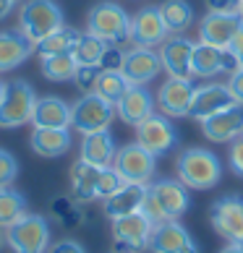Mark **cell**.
I'll use <instances>...</instances> for the list:
<instances>
[{
  "label": "cell",
  "mask_w": 243,
  "mask_h": 253,
  "mask_svg": "<svg viewBox=\"0 0 243 253\" xmlns=\"http://www.w3.org/2000/svg\"><path fill=\"white\" fill-rule=\"evenodd\" d=\"M191 206V193L189 188L181 183V180H157V183H149L146 185V196L142 201V211L144 217L152 222V224H160V222H170V219H178L189 211Z\"/></svg>",
  "instance_id": "obj_1"
},
{
  "label": "cell",
  "mask_w": 243,
  "mask_h": 253,
  "mask_svg": "<svg viewBox=\"0 0 243 253\" xmlns=\"http://www.w3.org/2000/svg\"><path fill=\"white\" fill-rule=\"evenodd\" d=\"M87 32L107 44L131 42V16L118 3H97L87 16Z\"/></svg>",
  "instance_id": "obj_4"
},
{
  "label": "cell",
  "mask_w": 243,
  "mask_h": 253,
  "mask_svg": "<svg viewBox=\"0 0 243 253\" xmlns=\"http://www.w3.org/2000/svg\"><path fill=\"white\" fill-rule=\"evenodd\" d=\"M37 105V94L29 81L16 79L5 86V94L0 99V128H21L32 123Z\"/></svg>",
  "instance_id": "obj_6"
},
{
  "label": "cell",
  "mask_w": 243,
  "mask_h": 253,
  "mask_svg": "<svg viewBox=\"0 0 243 253\" xmlns=\"http://www.w3.org/2000/svg\"><path fill=\"white\" fill-rule=\"evenodd\" d=\"M113 167L126 183H136V185H149L157 170V157L149 154L142 144H126L118 149Z\"/></svg>",
  "instance_id": "obj_8"
},
{
  "label": "cell",
  "mask_w": 243,
  "mask_h": 253,
  "mask_svg": "<svg viewBox=\"0 0 243 253\" xmlns=\"http://www.w3.org/2000/svg\"><path fill=\"white\" fill-rule=\"evenodd\" d=\"M5 243L13 253H48L50 224L42 214H24L16 224L5 230Z\"/></svg>",
  "instance_id": "obj_5"
},
{
  "label": "cell",
  "mask_w": 243,
  "mask_h": 253,
  "mask_svg": "<svg viewBox=\"0 0 243 253\" xmlns=\"http://www.w3.org/2000/svg\"><path fill=\"white\" fill-rule=\"evenodd\" d=\"M228 47L233 50V55H236V58H238V63H241V68H243V26H241V29H238V34L233 37V42L228 44Z\"/></svg>",
  "instance_id": "obj_44"
},
{
  "label": "cell",
  "mask_w": 243,
  "mask_h": 253,
  "mask_svg": "<svg viewBox=\"0 0 243 253\" xmlns=\"http://www.w3.org/2000/svg\"><path fill=\"white\" fill-rule=\"evenodd\" d=\"M99 65H79L76 73H73V84H76V89H81L84 94H89V91H95L97 86V79H99Z\"/></svg>",
  "instance_id": "obj_36"
},
{
  "label": "cell",
  "mask_w": 243,
  "mask_h": 253,
  "mask_svg": "<svg viewBox=\"0 0 243 253\" xmlns=\"http://www.w3.org/2000/svg\"><path fill=\"white\" fill-rule=\"evenodd\" d=\"M16 3H18V0H0V21H3V18L13 11Z\"/></svg>",
  "instance_id": "obj_45"
},
{
  "label": "cell",
  "mask_w": 243,
  "mask_h": 253,
  "mask_svg": "<svg viewBox=\"0 0 243 253\" xmlns=\"http://www.w3.org/2000/svg\"><path fill=\"white\" fill-rule=\"evenodd\" d=\"M241 18H243V0H241Z\"/></svg>",
  "instance_id": "obj_50"
},
{
  "label": "cell",
  "mask_w": 243,
  "mask_h": 253,
  "mask_svg": "<svg viewBox=\"0 0 243 253\" xmlns=\"http://www.w3.org/2000/svg\"><path fill=\"white\" fill-rule=\"evenodd\" d=\"M167 37H170V29L165 26L157 5H146L131 18V42H134V47H160Z\"/></svg>",
  "instance_id": "obj_13"
},
{
  "label": "cell",
  "mask_w": 243,
  "mask_h": 253,
  "mask_svg": "<svg viewBox=\"0 0 243 253\" xmlns=\"http://www.w3.org/2000/svg\"><path fill=\"white\" fill-rule=\"evenodd\" d=\"M34 128H68L71 126V105L60 97H37Z\"/></svg>",
  "instance_id": "obj_23"
},
{
  "label": "cell",
  "mask_w": 243,
  "mask_h": 253,
  "mask_svg": "<svg viewBox=\"0 0 243 253\" xmlns=\"http://www.w3.org/2000/svg\"><path fill=\"white\" fill-rule=\"evenodd\" d=\"M194 44L189 37L183 34H173L160 44V60H162V71H167V76L173 79H194L191 71V55H194Z\"/></svg>",
  "instance_id": "obj_14"
},
{
  "label": "cell",
  "mask_w": 243,
  "mask_h": 253,
  "mask_svg": "<svg viewBox=\"0 0 243 253\" xmlns=\"http://www.w3.org/2000/svg\"><path fill=\"white\" fill-rule=\"evenodd\" d=\"M228 107H236V97L230 94V86L228 84H204L194 91V102H191V110H189V118L194 120H207L217 112L228 110Z\"/></svg>",
  "instance_id": "obj_15"
},
{
  "label": "cell",
  "mask_w": 243,
  "mask_h": 253,
  "mask_svg": "<svg viewBox=\"0 0 243 253\" xmlns=\"http://www.w3.org/2000/svg\"><path fill=\"white\" fill-rule=\"evenodd\" d=\"M18 175V162L11 152L0 149V188H11Z\"/></svg>",
  "instance_id": "obj_37"
},
{
  "label": "cell",
  "mask_w": 243,
  "mask_h": 253,
  "mask_svg": "<svg viewBox=\"0 0 243 253\" xmlns=\"http://www.w3.org/2000/svg\"><path fill=\"white\" fill-rule=\"evenodd\" d=\"M115 118V105H110L102 97H97L95 91L81 94L71 105V126L79 130L81 136L87 133H97V130H107L110 123Z\"/></svg>",
  "instance_id": "obj_7"
},
{
  "label": "cell",
  "mask_w": 243,
  "mask_h": 253,
  "mask_svg": "<svg viewBox=\"0 0 243 253\" xmlns=\"http://www.w3.org/2000/svg\"><path fill=\"white\" fill-rule=\"evenodd\" d=\"M178 180L189 191H209L222 180V165L220 157L209 149L194 146L186 149L178 157Z\"/></svg>",
  "instance_id": "obj_2"
},
{
  "label": "cell",
  "mask_w": 243,
  "mask_h": 253,
  "mask_svg": "<svg viewBox=\"0 0 243 253\" xmlns=\"http://www.w3.org/2000/svg\"><path fill=\"white\" fill-rule=\"evenodd\" d=\"M5 86H8V84H3V81H0V99H3V94H5Z\"/></svg>",
  "instance_id": "obj_49"
},
{
  "label": "cell",
  "mask_w": 243,
  "mask_h": 253,
  "mask_svg": "<svg viewBox=\"0 0 243 253\" xmlns=\"http://www.w3.org/2000/svg\"><path fill=\"white\" fill-rule=\"evenodd\" d=\"M209 219L217 235L228 243H243V196L230 193L212 204Z\"/></svg>",
  "instance_id": "obj_11"
},
{
  "label": "cell",
  "mask_w": 243,
  "mask_h": 253,
  "mask_svg": "<svg viewBox=\"0 0 243 253\" xmlns=\"http://www.w3.org/2000/svg\"><path fill=\"white\" fill-rule=\"evenodd\" d=\"M63 21V11L55 0H26L18 13V32H21L29 42H42L45 37L58 32Z\"/></svg>",
  "instance_id": "obj_3"
},
{
  "label": "cell",
  "mask_w": 243,
  "mask_h": 253,
  "mask_svg": "<svg viewBox=\"0 0 243 253\" xmlns=\"http://www.w3.org/2000/svg\"><path fill=\"white\" fill-rule=\"evenodd\" d=\"M228 86H230V94L236 97V105L243 107V68H238L236 73H230Z\"/></svg>",
  "instance_id": "obj_42"
},
{
  "label": "cell",
  "mask_w": 243,
  "mask_h": 253,
  "mask_svg": "<svg viewBox=\"0 0 243 253\" xmlns=\"http://www.w3.org/2000/svg\"><path fill=\"white\" fill-rule=\"evenodd\" d=\"M131 84L126 81V76L120 71H102L99 79H97V86H95V94L102 97L105 102H110V105H118L120 97L128 91Z\"/></svg>",
  "instance_id": "obj_31"
},
{
  "label": "cell",
  "mask_w": 243,
  "mask_h": 253,
  "mask_svg": "<svg viewBox=\"0 0 243 253\" xmlns=\"http://www.w3.org/2000/svg\"><path fill=\"white\" fill-rule=\"evenodd\" d=\"M105 47H107L105 40H99L92 32H87L79 37L76 47H73V58H76L79 65H99V58L105 52Z\"/></svg>",
  "instance_id": "obj_33"
},
{
  "label": "cell",
  "mask_w": 243,
  "mask_h": 253,
  "mask_svg": "<svg viewBox=\"0 0 243 253\" xmlns=\"http://www.w3.org/2000/svg\"><path fill=\"white\" fill-rule=\"evenodd\" d=\"M191 71L199 79H212L222 73V47H214L207 42H196L191 55Z\"/></svg>",
  "instance_id": "obj_27"
},
{
  "label": "cell",
  "mask_w": 243,
  "mask_h": 253,
  "mask_svg": "<svg viewBox=\"0 0 243 253\" xmlns=\"http://www.w3.org/2000/svg\"><path fill=\"white\" fill-rule=\"evenodd\" d=\"M50 214L63 224L65 230L79 227L81 219H84V214L79 209V204L73 201V196H55V199L50 201Z\"/></svg>",
  "instance_id": "obj_34"
},
{
  "label": "cell",
  "mask_w": 243,
  "mask_h": 253,
  "mask_svg": "<svg viewBox=\"0 0 243 253\" xmlns=\"http://www.w3.org/2000/svg\"><path fill=\"white\" fill-rule=\"evenodd\" d=\"M230 167L238 177H243V136L230 141Z\"/></svg>",
  "instance_id": "obj_40"
},
{
  "label": "cell",
  "mask_w": 243,
  "mask_h": 253,
  "mask_svg": "<svg viewBox=\"0 0 243 253\" xmlns=\"http://www.w3.org/2000/svg\"><path fill=\"white\" fill-rule=\"evenodd\" d=\"M123 58L126 52L120 50V44H107L99 58V71H120L123 68Z\"/></svg>",
  "instance_id": "obj_38"
},
{
  "label": "cell",
  "mask_w": 243,
  "mask_h": 253,
  "mask_svg": "<svg viewBox=\"0 0 243 253\" xmlns=\"http://www.w3.org/2000/svg\"><path fill=\"white\" fill-rule=\"evenodd\" d=\"M181 253H201V251L196 248V243H191V246H186V248H183Z\"/></svg>",
  "instance_id": "obj_47"
},
{
  "label": "cell",
  "mask_w": 243,
  "mask_h": 253,
  "mask_svg": "<svg viewBox=\"0 0 243 253\" xmlns=\"http://www.w3.org/2000/svg\"><path fill=\"white\" fill-rule=\"evenodd\" d=\"M160 71L162 60L154 47H131L123 58V68H120V73L126 76L131 86H146L157 79Z\"/></svg>",
  "instance_id": "obj_12"
},
{
  "label": "cell",
  "mask_w": 243,
  "mask_h": 253,
  "mask_svg": "<svg viewBox=\"0 0 243 253\" xmlns=\"http://www.w3.org/2000/svg\"><path fill=\"white\" fill-rule=\"evenodd\" d=\"M181 136L175 126L170 123V118L167 115H149L144 123L136 126V144H142L149 154L154 157H162L167 152H173L175 146H178Z\"/></svg>",
  "instance_id": "obj_10"
},
{
  "label": "cell",
  "mask_w": 243,
  "mask_h": 253,
  "mask_svg": "<svg viewBox=\"0 0 243 253\" xmlns=\"http://www.w3.org/2000/svg\"><path fill=\"white\" fill-rule=\"evenodd\" d=\"M146 196V185H136V183H123L120 188L107 196L102 201V209H105V217L110 219H118V217H126V214H134L142 209V201Z\"/></svg>",
  "instance_id": "obj_22"
},
{
  "label": "cell",
  "mask_w": 243,
  "mask_h": 253,
  "mask_svg": "<svg viewBox=\"0 0 243 253\" xmlns=\"http://www.w3.org/2000/svg\"><path fill=\"white\" fill-rule=\"evenodd\" d=\"M99 170L89 162L79 159L76 165L71 167V196L76 204H89L97 199V180H99Z\"/></svg>",
  "instance_id": "obj_26"
},
{
  "label": "cell",
  "mask_w": 243,
  "mask_h": 253,
  "mask_svg": "<svg viewBox=\"0 0 243 253\" xmlns=\"http://www.w3.org/2000/svg\"><path fill=\"white\" fill-rule=\"evenodd\" d=\"M48 253H87V251H84V246H81V243L71 240V238H65V240L52 243V246L48 248Z\"/></svg>",
  "instance_id": "obj_41"
},
{
  "label": "cell",
  "mask_w": 243,
  "mask_h": 253,
  "mask_svg": "<svg viewBox=\"0 0 243 253\" xmlns=\"http://www.w3.org/2000/svg\"><path fill=\"white\" fill-rule=\"evenodd\" d=\"M123 183H126V180L118 175V170H115L113 165H110V167H102V170H99V180H97V199L105 201L107 196H113Z\"/></svg>",
  "instance_id": "obj_35"
},
{
  "label": "cell",
  "mask_w": 243,
  "mask_h": 253,
  "mask_svg": "<svg viewBox=\"0 0 243 253\" xmlns=\"http://www.w3.org/2000/svg\"><path fill=\"white\" fill-rule=\"evenodd\" d=\"M32 152L45 159L63 157L71 149V130L68 128H34L29 136Z\"/></svg>",
  "instance_id": "obj_24"
},
{
  "label": "cell",
  "mask_w": 243,
  "mask_h": 253,
  "mask_svg": "<svg viewBox=\"0 0 243 253\" xmlns=\"http://www.w3.org/2000/svg\"><path fill=\"white\" fill-rule=\"evenodd\" d=\"M191 243L194 240L189 235V230H186L178 219H170V222L154 224L146 248L152 253H181L186 246H191Z\"/></svg>",
  "instance_id": "obj_20"
},
{
  "label": "cell",
  "mask_w": 243,
  "mask_h": 253,
  "mask_svg": "<svg viewBox=\"0 0 243 253\" xmlns=\"http://www.w3.org/2000/svg\"><path fill=\"white\" fill-rule=\"evenodd\" d=\"M243 26L241 16H230V13H207L199 24V42L214 44V47L225 50L233 42V37L238 34Z\"/></svg>",
  "instance_id": "obj_18"
},
{
  "label": "cell",
  "mask_w": 243,
  "mask_h": 253,
  "mask_svg": "<svg viewBox=\"0 0 243 253\" xmlns=\"http://www.w3.org/2000/svg\"><path fill=\"white\" fill-rule=\"evenodd\" d=\"M201 133L214 144H230L238 136H243V107H228L212 115L207 120H201Z\"/></svg>",
  "instance_id": "obj_17"
},
{
  "label": "cell",
  "mask_w": 243,
  "mask_h": 253,
  "mask_svg": "<svg viewBox=\"0 0 243 253\" xmlns=\"http://www.w3.org/2000/svg\"><path fill=\"white\" fill-rule=\"evenodd\" d=\"M115 112L126 126L136 128L139 123H144L149 115H154V97L149 94L144 86H128V91L115 105Z\"/></svg>",
  "instance_id": "obj_19"
},
{
  "label": "cell",
  "mask_w": 243,
  "mask_h": 253,
  "mask_svg": "<svg viewBox=\"0 0 243 253\" xmlns=\"http://www.w3.org/2000/svg\"><path fill=\"white\" fill-rule=\"evenodd\" d=\"M5 246V230H0V248Z\"/></svg>",
  "instance_id": "obj_48"
},
{
  "label": "cell",
  "mask_w": 243,
  "mask_h": 253,
  "mask_svg": "<svg viewBox=\"0 0 243 253\" xmlns=\"http://www.w3.org/2000/svg\"><path fill=\"white\" fill-rule=\"evenodd\" d=\"M37 50V44L29 42L21 32H0V73L18 68L24 60L32 58V52Z\"/></svg>",
  "instance_id": "obj_21"
},
{
  "label": "cell",
  "mask_w": 243,
  "mask_h": 253,
  "mask_svg": "<svg viewBox=\"0 0 243 253\" xmlns=\"http://www.w3.org/2000/svg\"><path fill=\"white\" fill-rule=\"evenodd\" d=\"M209 13H230L241 16V0H207Z\"/></svg>",
  "instance_id": "obj_39"
},
{
  "label": "cell",
  "mask_w": 243,
  "mask_h": 253,
  "mask_svg": "<svg viewBox=\"0 0 243 253\" xmlns=\"http://www.w3.org/2000/svg\"><path fill=\"white\" fill-rule=\"evenodd\" d=\"M157 8H160V16L170 34H183L194 24V8L189 5V0H165Z\"/></svg>",
  "instance_id": "obj_29"
},
{
  "label": "cell",
  "mask_w": 243,
  "mask_h": 253,
  "mask_svg": "<svg viewBox=\"0 0 243 253\" xmlns=\"http://www.w3.org/2000/svg\"><path fill=\"white\" fill-rule=\"evenodd\" d=\"M115 138L110 130H97V133H87L81 138V159L95 167H110L115 162Z\"/></svg>",
  "instance_id": "obj_25"
},
{
  "label": "cell",
  "mask_w": 243,
  "mask_h": 253,
  "mask_svg": "<svg viewBox=\"0 0 243 253\" xmlns=\"http://www.w3.org/2000/svg\"><path fill=\"white\" fill-rule=\"evenodd\" d=\"M26 214V199L13 188H0V230H8Z\"/></svg>",
  "instance_id": "obj_30"
},
{
  "label": "cell",
  "mask_w": 243,
  "mask_h": 253,
  "mask_svg": "<svg viewBox=\"0 0 243 253\" xmlns=\"http://www.w3.org/2000/svg\"><path fill=\"white\" fill-rule=\"evenodd\" d=\"M79 63L73 58V52H55V55H40V71L48 81H73Z\"/></svg>",
  "instance_id": "obj_28"
},
{
  "label": "cell",
  "mask_w": 243,
  "mask_h": 253,
  "mask_svg": "<svg viewBox=\"0 0 243 253\" xmlns=\"http://www.w3.org/2000/svg\"><path fill=\"white\" fill-rule=\"evenodd\" d=\"M154 224L142 211L113 219V253H139L149 246Z\"/></svg>",
  "instance_id": "obj_9"
},
{
  "label": "cell",
  "mask_w": 243,
  "mask_h": 253,
  "mask_svg": "<svg viewBox=\"0 0 243 253\" xmlns=\"http://www.w3.org/2000/svg\"><path fill=\"white\" fill-rule=\"evenodd\" d=\"M238 68H241L238 58L233 55L230 47H225V50H222V73H228V76H230V73H236Z\"/></svg>",
  "instance_id": "obj_43"
},
{
  "label": "cell",
  "mask_w": 243,
  "mask_h": 253,
  "mask_svg": "<svg viewBox=\"0 0 243 253\" xmlns=\"http://www.w3.org/2000/svg\"><path fill=\"white\" fill-rule=\"evenodd\" d=\"M194 91H196V86L189 79L170 76L160 86V91H157V107L167 118H186L191 110V102H194Z\"/></svg>",
  "instance_id": "obj_16"
},
{
  "label": "cell",
  "mask_w": 243,
  "mask_h": 253,
  "mask_svg": "<svg viewBox=\"0 0 243 253\" xmlns=\"http://www.w3.org/2000/svg\"><path fill=\"white\" fill-rule=\"evenodd\" d=\"M81 32L71 29V26H60L58 32H52L50 37H45L42 42H37V52L40 55H55V52H73Z\"/></svg>",
  "instance_id": "obj_32"
},
{
  "label": "cell",
  "mask_w": 243,
  "mask_h": 253,
  "mask_svg": "<svg viewBox=\"0 0 243 253\" xmlns=\"http://www.w3.org/2000/svg\"><path fill=\"white\" fill-rule=\"evenodd\" d=\"M220 253H243V243H228Z\"/></svg>",
  "instance_id": "obj_46"
}]
</instances>
